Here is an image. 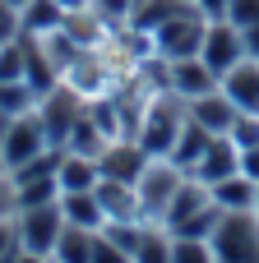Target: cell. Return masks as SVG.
I'll return each instance as SVG.
<instances>
[{
  "label": "cell",
  "mask_w": 259,
  "mask_h": 263,
  "mask_svg": "<svg viewBox=\"0 0 259 263\" xmlns=\"http://www.w3.org/2000/svg\"><path fill=\"white\" fill-rule=\"evenodd\" d=\"M185 120H190V102L181 97V92H158L153 102H144V120H139V143H144V153L148 157H167L171 153V143H176V134L185 129Z\"/></svg>",
  "instance_id": "cell-1"
},
{
  "label": "cell",
  "mask_w": 259,
  "mask_h": 263,
  "mask_svg": "<svg viewBox=\"0 0 259 263\" xmlns=\"http://www.w3.org/2000/svg\"><path fill=\"white\" fill-rule=\"evenodd\" d=\"M209 245H213V259L218 263H259V217L250 208L246 213H227L222 208Z\"/></svg>",
  "instance_id": "cell-2"
},
{
  "label": "cell",
  "mask_w": 259,
  "mask_h": 263,
  "mask_svg": "<svg viewBox=\"0 0 259 263\" xmlns=\"http://www.w3.org/2000/svg\"><path fill=\"white\" fill-rule=\"evenodd\" d=\"M14 222H19V245L28 254L51 259V250H56V240L65 231V208H60V199L56 203H32V208H19Z\"/></svg>",
  "instance_id": "cell-3"
},
{
  "label": "cell",
  "mask_w": 259,
  "mask_h": 263,
  "mask_svg": "<svg viewBox=\"0 0 259 263\" xmlns=\"http://www.w3.org/2000/svg\"><path fill=\"white\" fill-rule=\"evenodd\" d=\"M37 116H42V129H46V139H51V148H65L70 134H74V125H79V116H83V92L56 83V88L37 102Z\"/></svg>",
  "instance_id": "cell-4"
},
{
  "label": "cell",
  "mask_w": 259,
  "mask_h": 263,
  "mask_svg": "<svg viewBox=\"0 0 259 263\" xmlns=\"http://www.w3.org/2000/svg\"><path fill=\"white\" fill-rule=\"evenodd\" d=\"M51 148V139H46V129H42V116L37 111H28V116H14L9 120V129H5V139H0V157H5V171H19V166H28L32 157H42Z\"/></svg>",
  "instance_id": "cell-5"
},
{
  "label": "cell",
  "mask_w": 259,
  "mask_h": 263,
  "mask_svg": "<svg viewBox=\"0 0 259 263\" xmlns=\"http://www.w3.org/2000/svg\"><path fill=\"white\" fill-rule=\"evenodd\" d=\"M204 32H209V18L190 5V9H181L171 23H162V28L153 32V42H158V51H162L167 60H185V55H199Z\"/></svg>",
  "instance_id": "cell-6"
},
{
  "label": "cell",
  "mask_w": 259,
  "mask_h": 263,
  "mask_svg": "<svg viewBox=\"0 0 259 263\" xmlns=\"http://www.w3.org/2000/svg\"><path fill=\"white\" fill-rule=\"evenodd\" d=\"M199 60H204L218 79H222L227 69H236V65L246 60V37H241V28H236V23H227V18H213V23H209V32H204Z\"/></svg>",
  "instance_id": "cell-7"
},
{
  "label": "cell",
  "mask_w": 259,
  "mask_h": 263,
  "mask_svg": "<svg viewBox=\"0 0 259 263\" xmlns=\"http://www.w3.org/2000/svg\"><path fill=\"white\" fill-rule=\"evenodd\" d=\"M181 180H185V176H181V166H176V162L153 157V162L144 166L139 185H134V190H139V203H144V217H148V213H158V217H162V213H167V203L176 199Z\"/></svg>",
  "instance_id": "cell-8"
},
{
  "label": "cell",
  "mask_w": 259,
  "mask_h": 263,
  "mask_svg": "<svg viewBox=\"0 0 259 263\" xmlns=\"http://www.w3.org/2000/svg\"><path fill=\"white\" fill-rule=\"evenodd\" d=\"M222 79L199 60V55H185V60H171V69H167V88L171 92H181L185 102H195V97H209L213 88H218Z\"/></svg>",
  "instance_id": "cell-9"
},
{
  "label": "cell",
  "mask_w": 259,
  "mask_h": 263,
  "mask_svg": "<svg viewBox=\"0 0 259 263\" xmlns=\"http://www.w3.org/2000/svg\"><path fill=\"white\" fill-rule=\"evenodd\" d=\"M241 171V148L232 143V134H213V143H209V153L195 162V180H204V185H218V180H227V176H236Z\"/></svg>",
  "instance_id": "cell-10"
},
{
  "label": "cell",
  "mask_w": 259,
  "mask_h": 263,
  "mask_svg": "<svg viewBox=\"0 0 259 263\" xmlns=\"http://www.w3.org/2000/svg\"><path fill=\"white\" fill-rule=\"evenodd\" d=\"M222 92L236 102V111L259 116V60L246 55L236 69H227V74H222Z\"/></svg>",
  "instance_id": "cell-11"
},
{
  "label": "cell",
  "mask_w": 259,
  "mask_h": 263,
  "mask_svg": "<svg viewBox=\"0 0 259 263\" xmlns=\"http://www.w3.org/2000/svg\"><path fill=\"white\" fill-rule=\"evenodd\" d=\"M56 180H60V194H83V190H97L102 171H97V157H83V153H60V166H56Z\"/></svg>",
  "instance_id": "cell-12"
},
{
  "label": "cell",
  "mask_w": 259,
  "mask_h": 263,
  "mask_svg": "<svg viewBox=\"0 0 259 263\" xmlns=\"http://www.w3.org/2000/svg\"><path fill=\"white\" fill-rule=\"evenodd\" d=\"M190 116H195L209 134H232V125H236L241 111H236V102H232L227 92H222V97L209 92V97H195V102H190Z\"/></svg>",
  "instance_id": "cell-13"
},
{
  "label": "cell",
  "mask_w": 259,
  "mask_h": 263,
  "mask_svg": "<svg viewBox=\"0 0 259 263\" xmlns=\"http://www.w3.org/2000/svg\"><path fill=\"white\" fill-rule=\"evenodd\" d=\"M65 18H70V9H65V5H56V0H28V5L19 9L23 37H51V32H60V28H65Z\"/></svg>",
  "instance_id": "cell-14"
},
{
  "label": "cell",
  "mask_w": 259,
  "mask_h": 263,
  "mask_svg": "<svg viewBox=\"0 0 259 263\" xmlns=\"http://www.w3.org/2000/svg\"><path fill=\"white\" fill-rule=\"evenodd\" d=\"M209 143H213V134H209V129H204V125H199V120L190 116V120H185V129L176 134V143H171L167 162H176L181 171H195V162H199V157L209 153Z\"/></svg>",
  "instance_id": "cell-15"
},
{
  "label": "cell",
  "mask_w": 259,
  "mask_h": 263,
  "mask_svg": "<svg viewBox=\"0 0 259 263\" xmlns=\"http://www.w3.org/2000/svg\"><path fill=\"white\" fill-rule=\"evenodd\" d=\"M213 190V203L218 208H227V213H246V208H259V185L250 176H227V180H218V185H209Z\"/></svg>",
  "instance_id": "cell-16"
},
{
  "label": "cell",
  "mask_w": 259,
  "mask_h": 263,
  "mask_svg": "<svg viewBox=\"0 0 259 263\" xmlns=\"http://www.w3.org/2000/svg\"><path fill=\"white\" fill-rule=\"evenodd\" d=\"M93 240H97V231L65 222V231H60V240L51 250V263H93Z\"/></svg>",
  "instance_id": "cell-17"
},
{
  "label": "cell",
  "mask_w": 259,
  "mask_h": 263,
  "mask_svg": "<svg viewBox=\"0 0 259 263\" xmlns=\"http://www.w3.org/2000/svg\"><path fill=\"white\" fill-rule=\"evenodd\" d=\"M60 208H65V222H74V227H88V231H102V227H107V213H102V203H97L93 190H83V194H60Z\"/></svg>",
  "instance_id": "cell-18"
},
{
  "label": "cell",
  "mask_w": 259,
  "mask_h": 263,
  "mask_svg": "<svg viewBox=\"0 0 259 263\" xmlns=\"http://www.w3.org/2000/svg\"><path fill=\"white\" fill-rule=\"evenodd\" d=\"M37 102H42V92H37L28 79L0 83V106H5L9 116H28V111H37Z\"/></svg>",
  "instance_id": "cell-19"
},
{
  "label": "cell",
  "mask_w": 259,
  "mask_h": 263,
  "mask_svg": "<svg viewBox=\"0 0 259 263\" xmlns=\"http://www.w3.org/2000/svg\"><path fill=\"white\" fill-rule=\"evenodd\" d=\"M28 74V42L14 37V42H0V83H14Z\"/></svg>",
  "instance_id": "cell-20"
},
{
  "label": "cell",
  "mask_w": 259,
  "mask_h": 263,
  "mask_svg": "<svg viewBox=\"0 0 259 263\" xmlns=\"http://www.w3.org/2000/svg\"><path fill=\"white\" fill-rule=\"evenodd\" d=\"M171 263H218V259H213V245H209V240L171 236Z\"/></svg>",
  "instance_id": "cell-21"
},
{
  "label": "cell",
  "mask_w": 259,
  "mask_h": 263,
  "mask_svg": "<svg viewBox=\"0 0 259 263\" xmlns=\"http://www.w3.org/2000/svg\"><path fill=\"white\" fill-rule=\"evenodd\" d=\"M134 263H171V240L162 231H144V240L134 250Z\"/></svg>",
  "instance_id": "cell-22"
},
{
  "label": "cell",
  "mask_w": 259,
  "mask_h": 263,
  "mask_svg": "<svg viewBox=\"0 0 259 263\" xmlns=\"http://www.w3.org/2000/svg\"><path fill=\"white\" fill-rule=\"evenodd\" d=\"M93 263H134V254H125L111 236L97 231V240H93Z\"/></svg>",
  "instance_id": "cell-23"
},
{
  "label": "cell",
  "mask_w": 259,
  "mask_h": 263,
  "mask_svg": "<svg viewBox=\"0 0 259 263\" xmlns=\"http://www.w3.org/2000/svg\"><path fill=\"white\" fill-rule=\"evenodd\" d=\"M232 143H236V148H255V143H259V116H246V111L236 116V125H232Z\"/></svg>",
  "instance_id": "cell-24"
},
{
  "label": "cell",
  "mask_w": 259,
  "mask_h": 263,
  "mask_svg": "<svg viewBox=\"0 0 259 263\" xmlns=\"http://www.w3.org/2000/svg\"><path fill=\"white\" fill-rule=\"evenodd\" d=\"M227 23H236V28L259 23V0H232L227 5Z\"/></svg>",
  "instance_id": "cell-25"
},
{
  "label": "cell",
  "mask_w": 259,
  "mask_h": 263,
  "mask_svg": "<svg viewBox=\"0 0 259 263\" xmlns=\"http://www.w3.org/2000/svg\"><path fill=\"white\" fill-rule=\"evenodd\" d=\"M14 37H23V23H19V9H14L9 0H0V42H14Z\"/></svg>",
  "instance_id": "cell-26"
},
{
  "label": "cell",
  "mask_w": 259,
  "mask_h": 263,
  "mask_svg": "<svg viewBox=\"0 0 259 263\" xmlns=\"http://www.w3.org/2000/svg\"><path fill=\"white\" fill-rule=\"evenodd\" d=\"M14 213H19V190H14V176L0 171V222L14 217Z\"/></svg>",
  "instance_id": "cell-27"
},
{
  "label": "cell",
  "mask_w": 259,
  "mask_h": 263,
  "mask_svg": "<svg viewBox=\"0 0 259 263\" xmlns=\"http://www.w3.org/2000/svg\"><path fill=\"white\" fill-rule=\"evenodd\" d=\"M93 9L102 18H130L134 14V0H93Z\"/></svg>",
  "instance_id": "cell-28"
},
{
  "label": "cell",
  "mask_w": 259,
  "mask_h": 263,
  "mask_svg": "<svg viewBox=\"0 0 259 263\" xmlns=\"http://www.w3.org/2000/svg\"><path fill=\"white\" fill-rule=\"evenodd\" d=\"M241 176H250L259 185V143L255 148H241Z\"/></svg>",
  "instance_id": "cell-29"
},
{
  "label": "cell",
  "mask_w": 259,
  "mask_h": 263,
  "mask_svg": "<svg viewBox=\"0 0 259 263\" xmlns=\"http://www.w3.org/2000/svg\"><path fill=\"white\" fill-rule=\"evenodd\" d=\"M227 5H232V0H195V9H199L209 23H213V18H227Z\"/></svg>",
  "instance_id": "cell-30"
},
{
  "label": "cell",
  "mask_w": 259,
  "mask_h": 263,
  "mask_svg": "<svg viewBox=\"0 0 259 263\" xmlns=\"http://www.w3.org/2000/svg\"><path fill=\"white\" fill-rule=\"evenodd\" d=\"M241 37H246V55H250V60H259V23L241 28Z\"/></svg>",
  "instance_id": "cell-31"
},
{
  "label": "cell",
  "mask_w": 259,
  "mask_h": 263,
  "mask_svg": "<svg viewBox=\"0 0 259 263\" xmlns=\"http://www.w3.org/2000/svg\"><path fill=\"white\" fill-rule=\"evenodd\" d=\"M56 5H65V9H70V14H74V9H88V5H93V0H56Z\"/></svg>",
  "instance_id": "cell-32"
},
{
  "label": "cell",
  "mask_w": 259,
  "mask_h": 263,
  "mask_svg": "<svg viewBox=\"0 0 259 263\" xmlns=\"http://www.w3.org/2000/svg\"><path fill=\"white\" fill-rule=\"evenodd\" d=\"M14 263H46V259H42V254H28V250H19V259H14Z\"/></svg>",
  "instance_id": "cell-33"
},
{
  "label": "cell",
  "mask_w": 259,
  "mask_h": 263,
  "mask_svg": "<svg viewBox=\"0 0 259 263\" xmlns=\"http://www.w3.org/2000/svg\"><path fill=\"white\" fill-rule=\"evenodd\" d=\"M9 120H14V116H9V111L0 106V139H5V129H9Z\"/></svg>",
  "instance_id": "cell-34"
},
{
  "label": "cell",
  "mask_w": 259,
  "mask_h": 263,
  "mask_svg": "<svg viewBox=\"0 0 259 263\" xmlns=\"http://www.w3.org/2000/svg\"><path fill=\"white\" fill-rule=\"evenodd\" d=\"M9 5H14V9H23V5H28V0H9Z\"/></svg>",
  "instance_id": "cell-35"
},
{
  "label": "cell",
  "mask_w": 259,
  "mask_h": 263,
  "mask_svg": "<svg viewBox=\"0 0 259 263\" xmlns=\"http://www.w3.org/2000/svg\"><path fill=\"white\" fill-rule=\"evenodd\" d=\"M181 5H195V0H181Z\"/></svg>",
  "instance_id": "cell-36"
},
{
  "label": "cell",
  "mask_w": 259,
  "mask_h": 263,
  "mask_svg": "<svg viewBox=\"0 0 259 263\" xmlns=\"http://www.w3.org/2000/svg\"><path fill=\"white\" fill-rule=\"evenodd\" d=\"M0 171H5V157H0Z\"/></svg>",
  "instance_id": "cell-37"
}]
</instances>
